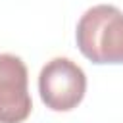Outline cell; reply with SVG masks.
<instances>
[{
  "mask_svg": "<svg viewBox=\"0 0 123 123\" xmlns=\"http://www.w3.org/2000/svg\"><path fill=\"white\" fill-rule=\"evenodd\" d=\"M40 100L52 111H71L86 92V75L79 63L69 58H52L38 73Z\"/></svg>",
  "mask_w": 123,
  "mask_h": 123,
  "instance_id": "2",
  "label": "cell"
},
{
  "mask_svg": "<svg viewBox=\"0 0 123 123\" xmlns=\"http://www.w3.org/2000/svg\"><path fill=\"white\" fill-rule=\"evenodd\" d=\"M75 38L92 63H123V12L111 4L88 8L77 23Z\"/></svg>",
  "mask_w": 123,
  "mask_h": 123,
  "instance_id": "1",
  "label": "cell"
},
{
  "mask_svg": "<svg viewBox=\"0 0 123 123\" xmlns=\"http://www.w3.org/2000/svg\"><path fill=\"white\" fill-rule=\"evenodd\" d=\"M31 110L25 62L15 54H0V123H23Z\"/></svg>",
  "mask_w": 123,
  "mask_h": 123,
  "instance_id": "3",
  "label": "cell"
}]
</instances>
